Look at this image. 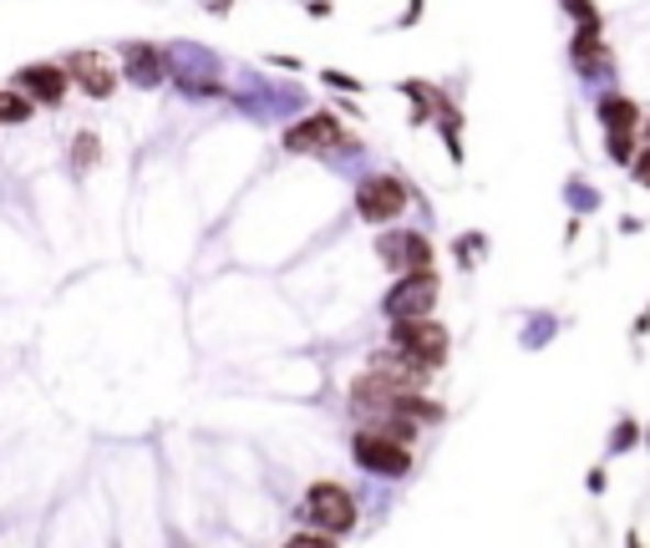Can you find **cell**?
I'll return each mask as SVG.
<instances>
[{"instance_id": "obj_7", "label": "cell", "mask_w": 650, "mask_h": 548, "mask_svg": "<svg viewBox=\"0 0 650 548\" xmlns=\"http://www.w3.org/2000/svg\"><path fill=\"white\" fill-rule=\"evenodd\" d=\"M376 254L397 274H411V270H432V239L417 234V229H392V234L376 239Z\"/></svg>"}, {"instance_id": "obj_12", "label": "cell", "mask_w": 650, "mask_h": 548, "mask_svg": "<svg viewBox=\"0 0 650 548\" xmlns=\"http://www.w3.org/2000/svg\"><path fill=\"white\" fill-rule=\"evenodd\" d=\"M128 81H137V87H158L163 56L153 52V46H128Z\"/></svg>"}, {"instance_id": "obj_17", "label": "cell", "mask_w": 650, "mask_h": 548, "mask_svg": "<svg viewBox=\"0 0 650 548\" xmlns=\"http://www.w3.org/2000/svg\"><path fill=\"white\" fill-rule=\"evenodd\" d=\"M630 173H636V178H640V183H646V188H650V147H640V153L630 157Z\"/></svg>"}, {"instance_id": "obj_18", "label": "cell", "mask_w": 650, "mask_h": 548, "mask_svg": "<svg viewBox=\"0 0 650 548\" xmlns=\"http://www.w3.org/2000/svg\"><path fill=\"white\" fill-rule=\"evenodd\" d=\"M630 442H636V421H620V431H615V452H625Z\"/></svg>"}, {"instance_id": "obj_9", "label": "cell", "mask_w": 650, "mask_h": 548, "mask_svg": "<svg viewBox=\"0 0 650 548\" xmlns=\"http://www.w3.org/2000/svg\"><path fill=\"white\" fill-rule=\"evenodd\" d=\"M341 143H345V128L331 112H310L306 122H295L285 132V153H335Z\"/></svg>"}, {"instance_id": "obj_11", "label": "cell", "mask_w": 650, "mask_h": 548, "mask_svg": "<svg viewBox=\"0 0 650 548\" xmlns=\"http://www.w3.org/2000/svg\"><path fill=\"white\" fill-rule=\"evenodd\" d=\"M595 118H599V128H605V138H610V132H640V107L630 102V97H605Z\"/></svg>"}, {"instance_id": "obj_8", "label": "cell", "mask_w": 650, "mask_h": 548, "mask_svg": "<svg viewBox=\"0 0 650 548\" xmlns=\"http://www.w3.org/2000/svg\"><path fill=\"white\" fill-rule=\"evenodd\" d=\"M15 91H26L31 102H41V107H56L71 91V77L62 62H31L15 72Z\"/></svg>"}, {"instance_id": "obj_14", "label": "cell", "mask_w": 650, "mask_h": 548, "mask_svg": "<svg viewBox=\"0 0 650 548\" xmlns=\"http://www.w3.org/2000/svg\"><path fill=\"white\" fill-rule=\"evenodd\" d=\"M605 153H610L615 163H625V168H630V157L640 153V147H636V132H610V138H605Z\"/></svg>"}, {"instance_id": "obj_10", "label": "cell", "mask_w": 650, "mask_h": 548, "mask_svg": "<svg viewBox=\"0 0 650 548\" xmlns=\"http://www.w3.org/2000/svg\"><path fill=\"white\" fill-rule=\"evenodd\" d=\"M62 66H67V77L77 81L81 91H92V97H107V91L118 87V72H112L97 52H77V56H67Z\"/></svg>"}, {"instance_id": "obj_1", "label": "cell", "mask_w": 650, "mask_h": 548, "mask_svg": "<svg viewBox=\"0 0 650 548\" xmlns=\"http://www.w3.org/2000/svg\"><path fill=\"white\" fill-rule=\"evenodd\" d=\"M351 412H356L366 427H382V421H392V417H411V421H438L442 417V406L422 402L411 386L382 376V371H366V376L351 381Z\"/></svg>"}, {"instance_id": "obj_5", "label": "cell", "mask_w": 650, "mask_h": 548, "mask_svg": "<svg viewBox=\"0 0 650 548\" xmlns=\"http://www.w3.org/2000/svg\"><path fill=\"white\" fill-rule=\"evenodd\" d=\"M392 351H401L407 361H417L422 371H438L448 361V326L442 320H407V326H392Z\"/></svg>"}, {"instance_id": "obj_2", "label": "cell", "mask_w": 650, "mask_h": 548, "mask_svg": "<svg viewBox=\"0 0 650 548\" xmlns=\"http://www.w3.org/2000/svg\"><path fill=\"white\" fill-rule=\"evenodd\" d=\"M432 305H438V274L411 270V274H397V285L386 289L382 315H386V326H407V320H427Z\"/></svg>"}, {"instance_id": "obj_4", "label": "cell", "mask_w": 650, "mask_h": 548, "mask_svg": "<svg viewBox=\"0 0 650 548\" xmlns=\"http://www.w3.org/2000/svg\"><path fill=\"white\" fill-rule=\"evenodd\" d=\"M351 457H356L361 472H372V478H407L411 472V447L407 442H392L382 431L361 427L351 437Z\"/></svg>"}, {"instance_id": "obj_6", "label": "cell", "mask_w": 650, "mask_h": 548, "mask_svg": "<svg viewBox=\"0 0 650 548\" xmlns=\"http://www.w3.org/2000/svg\"><path fill=\"white\" fill-rule=\"evenodd\" d=\"M401 209H407V183H401V178H386V173H376V178H366L356 188V213L366 223H382V229H386V223L397 219Z\"/></svg>"}, {"instance_id": "obj_16", "label": "cell", "mask_w": 650, "mask_h": 548, "mask_svg": "<svg viewBox=\"0 0 650 548\" xmlns=\"http://www.w3.org/2000/svg\"><path fill=\"white\" fill-rule=\"evenodd\" d=\"M285 548H335V544H331V538H326V534H295Z\"/></svg>"}, {"instance_id": "obj_15", "label": "cell", "mask_w": 650, "mask_h": 548, "mask_svg": "<svg viewBox=\"0 0 650 548\" xmlns=\"http://www.w3.org/2000/svg\"><path fill=\"white\" fill-rule=\"evenodd\" d=\"M71 153H77V157H71V163H77V168H87V163H92V157H97V138H92V132H81L77 143H71Z\"/></svg>"}, {"instance_id": "obj_13", "label": "cell", "mask_w": 650, "mask_h": 548, "mask_svg": "<svg viewBox=\"0 0 650 548\" xmlns=\"http://www.w3.org/2000/svg\"><path fill=\"white\" fill-rule=\"evenodd\" d=\"M31 118H36V102H31L26 91L0 87V122H31Z\"/></svg>"}, {"instance_id": "obj_3", "label": "cell", "mask_w": 650, "mask_h": 548, "mask_svg": "<svg viewBox=\"0 0 650 548\" xmlns=\"http://www.w3.org/2000/svg\"><path fill=\"white\" fill-rule=\"evenodd\" d=\"M306 523L326 538H341L356 528V497L345 493L341 483H316L306 493Z\"/></svg>"}]
</instances>
